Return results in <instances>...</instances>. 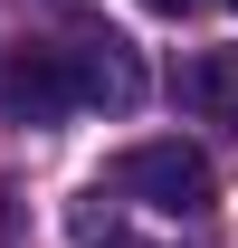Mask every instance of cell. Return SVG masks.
<instances>
[{
    "mask_svg": "<svg viewBox=\"0 0 238 248\" xmlns=\"http://www.w3.org/2000/svg\"><path fill=\"white\" fill-rule=\"evenodd\" d=\"M115 191H134V201H152L172 219H200L209 210V153H191L181 134H152V143H134L115 162Z\"/></svg>",
    "mask_w": 238,
    "mask_h": 248,
    "instance_id": "cell-1",
    "label": "cell"
},
{
    "mask_svg": "<svg viewBox=\"0 0 238 248\" xmlns=\"http://www.w3.org/2000/svg\"><path fill=\"white\" fill-rule=\"evenodd\" d=\"M0 105L29 115V124L76 115V105H86V95H76V58H67V48H19V58L0 67Z\"/></svg>",
    "mask_w": 238,
    "mask_h": 248,
    "instance_id": "cell-2",
    "label": "cell"
},
{
    "mask_svg": "<svg viewBox=\"0 0 238 248\" xmlns=\"http://www.w3.org/2000/svg\"><path fill=\"white\" fill-rule=\"evenodd\" d=\"M67 58H76V95H86V105H134V95H143V67H134L124 38L86 29V38H67Z\"/></svg>",
    "mask_w": 238,
    "mask_h": 248,
    "instance_id": "cell-3",
    "label": "cell"
},
{
    "mask_svg": "<svg viewBox=\"0 0 238 248\" xmlns=\"http://www.w3.org/2000/svg\"><path fill=\"white\" fill-rule=\"evenodd\" d=\"M181 105L219 134H238V48H200V58L181 67Z\"/></svg>",
    "mask_w": 238,
    "mask_h": 248,
    "instance_id": "cell-4",
    "label": "cell"
},
{
    "mask_svg": "<svg viewBox=\"0 0 238 248\" xmlns=\"http://www.w3.org/2000/svg\"><path fill=\"white\" fill-rule=\"evenodd\" d=\"M143 10H162V19H181V10H191V0H143Z\"/></svg>",
    "mask_w": 238,
    "mask_h": 248,
    "instance_id": "cell-5",
    "label": "cell"
},
{
    "mask_svg": "<svg viewBox=\"0 0 238 248\" xmlns=\"http://www.w3.org/2000/svg\"><path fill=\"white\" fill-rule=\"evenodd\" d=\"M95 248H143V239H95Z\"/></svg>",
    "mask_w": 238,
    "mask_h": 248,
    "instance_id": "cell-6",
    "label": "cell"
},
{
    "mask_svg": "<svg viewBox=\"0 0 238 248\" xmlns=\"http://www.w3.org/2000/svg\"><path fill=\"white\" fill-rule=\"evenodd\" d=\"M229 10H238V0H229Z\"/></svg>",
    "mask_w": 238,
    "mask_h": 248,
    "instance_id": "cell-7",
    "label": "cell"
}]
</instances>
